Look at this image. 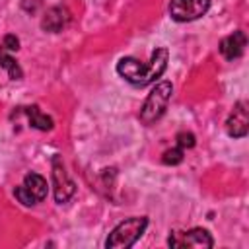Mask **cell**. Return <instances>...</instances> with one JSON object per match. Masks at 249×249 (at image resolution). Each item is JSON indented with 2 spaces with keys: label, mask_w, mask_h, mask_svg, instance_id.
<instances>
[{
  "label": "cell",
  "mask_w": 249,
  "mask_h": 249,
  "mask_svg": "<svg viewBox=\"0 0 249 249\" xmlns=\"http://www.w3.org/2000/svg\"><path fill=\"white\" fill-rule=\"evenodd\" d=\"M53 189H54V200L58 204L68 202L72 198V195L76 193V185L74 181L68 177L62 161L58 158L53 160Z\"/></svg>",
  "instance_id": "52a82bcc"
},
{
  "label": "cell",
  "mask_w": 249,
  "mask_h": 249,
  "mask_svg": "<svg viewBox=\"0 0 249 249\" xmlns=\"http://www.w3.org/2000/svg\"><path fill=\"white\" fill-rule=\"evenodd\" d=\"M161 161L165 165H177V163H181L183 161V148L175 146L171 150H165L163 156H161Z\"/></svg>",
  "instance_id": "4fadbf2b"
},
{
  "label": "cell",
  "mask_w": 249,
  "mask_h": 249,
  "mask_svg": "<svg viewBox=\"0 0 249 249\" xmlns=\"http://www.w3.org/2000/svg\"><path fill=\"white\" fill-rule=\"evenodd\" d=\"M0 66L8 70V74H10V78H12V80H19V78L23 76V72H21L19 64H18L10 54H8V51H6L4 47H0Z\"/></svg>",
  "instance_id": "7c38bea8"
},
{
  "label": "cell",
  "mask_w": 249,
  "mask_h": 249,
  "mask_svg": "<svg viewBox=\"0 0 249 249\" xmlns=\"http://www.w3.org/2000/svg\"><path fill=\"white\" fill-rule=\"evenodd\" d=\"M245 45H247V37L243 31H233L231 35L224 37L220 41V53L226 60H235L243 54L245 51Z\"/></svg>",
  "instance_id": "9c48e42d"
},
{
  "label": "cell",
  "mask_w": 249,
  "mask_h": 249,
  "mask_svg": "<svg viewBox=\"0 0 249 249\" xmlns=\"http://www.w3.org/2000/svg\"><path fill=\"white\" fill-rule=\"evenodd\" d=\"M0 47H4L6 51H18L19 49V39L16 35H6L2 39V45Z\"/></svg>",
  "instance_id": "9a60e30c"
},
{
  "label": "cell",
  "mask_w": 249,
  "mask_h": 249,
  "mask_svg": "<svg viewBox=\"0 0 249 249\" xmlns=\"http://www.w3.org/2000/svg\"><path fill=\"white\" fill-rule=\"evenodd\" d=\"M175 140H177V146L183 148V150L195 146V134H193V132H185V130H183V132H179V134L175 136Z\"/></svg>",
  "instance_id": "5bb4252c"
},
{
  "label": "cell",
  "mask_w": 249,
  "mask_h": 249,
  "mask_svg": "<svg viewBox=\"0 0 249 249\" xmlns=\"http://www.w3.org/2000/svg\"><path fill=\"white\" fill-rule=\"evenodd\" d=\"M173 93V86L169 82H160L156 84V88L148 93L142 109H140V121L144 124H152L156 123L167 109V103L171 99Z\"/></svg>",
  "instance_id": "3957f363"
},
{
  "label": "cell",
  "mask_w": 249,
  "mask_h": 249,
  "mask_svg": "<svg viewBox=\"0 0 249 249\" xmlns=\"http://www.w3.org/2000/svg\"><path fill=\"white\" fill-rule=\"evenodd\" d=\"M47 191H49V187H47L45 177H41L39 173H27L23 177V183L19 187H16L14 195L23 206H33V204L45 200Z\"/></svg>",
  "instance_id": "277c9868"
},
{
  "label": "cell",
  "mask_w": 249,
  "mask_h": 249,
  "mask_svg": "<svg viewBox=\"0 0 249 249\" xmlns=\"http://www.w3.org/2000/svg\"><path fill=\"white\" fill-rule=\"evenodd\" d=\"M210 8V0H171L169 14L175 21H193L204 16Z\"/></svg>",
  "instance_id": "8992f818"
},
{
  "label": "cell",
  "mask_w": 249,
  "mask_h": 249,
  "mask_svg": "<svg viewBox=\"0 0 249 249\" xmlns=\"http://www.w3.org/2000/svg\"><path fill=\"white\" fill-rule=\"evenodd\" d=\"M226 130L231 138H243L249 130V111L245 101H237L226 121Z\"/></svg>",
  "instance_id": "ba28073f"
},
{
  "label": "cell",
  "mask_w": 249,
  "mask_h": 249,
  "mask_svg": "<svg viewBox=\"0 0 249 249\" xmlns=\"http://www.w3.org/2000/svg\"><path fill=\"white\" fill-rule=\"evenodd\" d=\"M167 49H156L150 60L144 64L134 56H123L117 62V72L132 86H148L158 80L167 66Z\"/></svg>",
  "instance_id": "6da1fadb"
},
{
  "label": "cell",
  "mask_w": 249,
  "mask_h": 249,
  "mask_svg": "<svg viewBox=\"0 0 249 249\" xmlns=\"http://www.w3.org/2000/svg\"><path fill=\"white\" fill-rule=\"evenodd\" d=\"M167 243L173 249H183V247L206 249V247H212L214 245V239H212V235L206 230L193 228V230H187V231H171Z\"/></svg>",
  "instance_id": "5b68a950"
},
{
  "label": "cell",
  "mask_w": 249,
  "mask_h": 249,
  "mask_svg": "<svg viewBox=\"0 0 249 249\" xmlns=\"http://www.w3.org/2000/svg\"><path fill=\"white\" fill-rule=\"evenodd\" d=\"M23 111H25V115L29 117L31 126H35V128H39V130H51V128H53V119H51L49 115H45L37 105L25 107Z\"/></svg>",
  "instance_id": "8fae6325"
},
{
  "label": "cell",
  "mask_w": 249,
  "mask_h": 249,
  "mask_svg": "<svg viewBox=\"0 0 249 249\" xmlns=\"http://www.w3.org/2000/svg\"><path fill=\"white\" fill-rule=\"evenodd\" d=\"M146 226H148V218L146 216H132V218L121 222L109 233V237L105 241V247L107 249H123V247L126 249V247H132L138 241V237L144 233Z\"/></svg>",
  "instance_id": "7a4b0ae2"
},
{
  "label": "cell",
  "mask_w": 249,
  "mask_h": 249,
  "mask_svg": "<svg viewBox=\"0 0 249 249\" xmlns=\"http://www.w3.org/2000/svg\"><path fill=\"white\" fill-rule=\"evenodd\" d=\"M68 21H70L68 10L62 8V6H53V8H49V10L45 12V16H43V19H41V27H43L45 31L56 33V31H60L62 27H66Z\"/></svg>",
  "instance_id": "30bf717a"
}]
</instances>
